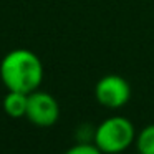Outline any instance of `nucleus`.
Wrapping results in <instances>:
<instances>
[{"label": "nucleus", "mask_w": 154, "mask_h": 154, "mask_svg": "<svg viewBox=\"0 0 154 154\" xmlns=\"http://www.w3.org/2000/svg\"><path fill=\"white\" fill-rule=\"evenodd\" d=\"M0 80L7 91L30 94L40 90L43 81V63L35 51L15 48L0 61Z\"/></svg>", "instance_id": "f257e3e1"}, {"label": "nucleus", "mask_w": 154, "mask_h": 154, "mask_svg": "<svg viewBox=\"0 0 154 154\" xmlns=\"http://www.w3.org/2000/svg\"><path fill=\"white\" fill-rule=\"evenodd\" d=\"M136 133L137 131L129 118L113 114L96 126L93 144L103 154H121L134 144Z\"/></svg>", "instance_id": "f03ea898"}, {"label": "nucleus", "mask_w": 154, "mask_h": 154, "mask_svg": "<svg viewBox=\"0 0 154 154\" xmlns=\"http://www.w3.org/2000/svg\"><path fill=\"white\" fill-rule=\"evenodd\" d=\"M94 98L103 108L119 109L129 101L131 85L119 75H104L94 85Z\"/></svg>", "instance_id": "7ed1b4c3"}, {"label": "nucleus", "mask_w": 154, "mask_h": 154, "mask_svg": "<svg viewBox=\"0 0 154 154\" xmlns=\"http://www.w3.org/2000/svg\"><path fill=\"white\" fill-rule=\"evenodd\" d=\"M25 118L37 128H50L60 118V104L53 94L37 90L28 94Z\"/></svg>", "instance_id": "20e7f679"}, {"label": "nucleus", "mask_w": 154, "mask_h": 154, "mask_svg": "<svg viewBox=\"0 0 154 154\" xmlns=\"http://www.w3.org/2000/svg\"><path fill=\"white\" fill-rule=\"evenodd\" d=\"M27 103H28V94L18 93V91H7L4 101H2V108H4L7 116L17 119V118H25Z\"/></svg>", "instance_id": "39448f33"}, {"label": "nucleus", "mask_w": 154, "mask_h": 154, "mask_svg": "<svg viewBox=\"0 0 154 154\" xmlns=\"http://www.w3.org/2000/svg\"><path fill=\"white\" fill-rule=\"evenodd\" d=\"M134 147L137 154H154V124H147L136 133Z\"/></svg>", "instance_id": "423d86ee"}, {"label": "nucleus", "mask_w": 154, "mask_h": 154, "mask_svg": "<svg viewBox=\"0 0 154 154\" xmlns=\"http://www.w3.org/2000/svg\"><path fill=\"white\" fill-rule=\"evenodd\" d=\"M63 154H103L93 143H76L75 146L68 147Z\"/></svg>", "instance_id": "0eeeda50"}, {"label": "nucleus", "mask_w": 154, "mask_h": 154, "mask_svg": "<svg viewBox=\"0 0 154 154\" xmlns=\"http://www.w3.org/2000/svg\"><path fill=\"white\" fill-rule=\"evenodd\" d=\"M94 129L96 126H90V124H81V126L76 128V137H78V143H93V137H94Z\"/></svg>", "instance_id": "6e6552de"}]
</instances>
